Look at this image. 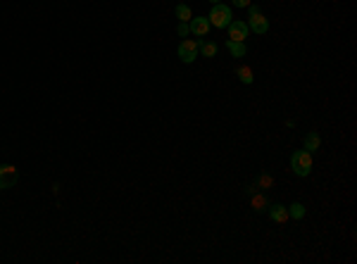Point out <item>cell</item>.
Returning a JSON list of instances; mask_svg holds the SVG:
<instances>
[{
  "label": "cell",
  "mask_w": 357,
  "mask_h": 264,
  "mask_svg": "<svg viewBox=\"0 0 357 264\" xmlns=\"http://www.w3.org/2000/svg\"><path fill=\"white\" fill-rule=\"evenodd\" d=\"M291 169L298 176H307L310 172H312V153H307L305 148H303V150H298V153H293Z\"/></svg>",
  "instance_id": "obj_1"
},
{
  "label": "cell",
  "mask_w": 357,
  "mask_h": 264,
  "mask_svg": "<svg viewBox=\"0 0 357 264\" xmlns=\"http://www.w3.org/2000/svg\"><path fill=\"white\" fill-rule=\"evenodd\" d=\"M210 24L215 26V29H227L229 24H231V7L229 5H222V2H215V7L210 12Z\"/></svg>",
  "instance_id": "obj_2"
},
{
  "label": "cell",
  "mask_w": 357,
  "mask_h": 264,
  "mask_svg": "<svg viewBox=\"0 0 357 264\" xmlns=\"http://www.w3.org/2000/svg\"><path fill=\"white\" fill-rule=\"evenodd\" d=\"M198 50H200V45H198V41H191V38H186V41H181L179 43V57H181V62H186V65H191L195 57H198Z\"/></svg>",
  "instance_id": "obj_3"
},
{
  "label": "cell",
  "mask_w": 357,
  "mask_h": 264,
  "mask_svg": "<svg viewBox=\"0 0 357 264\" xmlns=\"http://www.w3.org/2000/svg\"><path fill=\"white\" fill-rule=\"evenodd\" d=\"M17 176H19L17 167H12V165H2V167H0V190H2V188H12V186H14V183H17Z\"/></svg>",
  "instance_id": "obj_4"
},
{
  "label": "cell",
  "mask_w": 357,
  "mask_h": 264,
  "mask_svg": "<svg viewBox=\"0 0 357 264\" xmlns=\"http://www.w3.org/2000/svg\"><path fill=\"white\" fill-rule=\"evenodd\" d=\"M229 38L231 41H240V43H245V38H248V24L245 22H231L229 24Z\"/></svg>",
  "instance_id": "obj_5"
},
{
  "label": "cell",
  "mask_w": 357,
  "mask_h": 264,
  "mask_svg": "<svg viewBox=\"0 0 357 264\" xmlns=\"http://www.w3.org/2000/svg\"><path fill=\"white\" fill-rule=\"evenodd\" d=\"M248 26L257 33V36H262V33H267V29H269V19H267L262 12H257V14H250Z\"/></svg>",
  "instance_id": "obj_6"
},
{
  "label": "cell",
  "mask_w": 357,
  "mask_h": 264,
  "mask_svg": "<svg viewBox=\"0 0 357 264\" xmlns=\"http://www.w3.org/2000/svg\"><path fill=\"white\" fill-rule=\"evenodd\" d=\"M188 26H191V33H195V36H207L210 33V19L207 17H193L188 22Z\"/></svg>",
  "instance_id": "obj_7"
},
{
  "label": "cell",
  "mask_w": 357,
  "mask_h": 264,
  "mask_svg": "<svg viewBox=\"0 0 357 264\" xmlns=\"http://www.w3.org/2000/svg\"><path fill=\"white\" fill-rule=\"evenodd\" d=\"M269 217L276 221V224H286V219H288V207H283V205H271Z\"/></svg>",
  "instance_id": "obj_8"
},
{
  "label": "cell",
  "mask_w": 357,
  "mask_h": 264,
  "mask_svg": "<svg viewBox=\"0 0 357 264\" xmlns=\"http://www.w3.org/2000/svg\"><path fill=\"white\" fill-rule=\"evenodd\" d=\"M227 48H229V53H231L234 57H243L245 53H248L245 43H240V41H227Z\"/></svg>",
  "instance_id": "obj_9"
},
{
  "label": "cell",
  "mask_w": 357,
  "mask_h": 264,
  "mask_svg": "<svg viewBox=\"0 0 357 264\" xmlns=\"http://www.w3.org/2000/svg\"><path fill=\"white\" fill-rule=\"evenodd\" d=\"M319 143H322V141H319V133L310 131L307 133V138H305V150H307V153H314V150L319 148Z\"/></svg>",
  "instance_id": "obj_10"
},
{
  "label": "cell",
  "mask_w": 357,
  "mask_h": 264,
  "mask_svg": "<svg viewBox=\"0 0 357 264\" xmlns=\"http://www.w3.org/2000/svg\"><path fill=\"white\" fill-rule=\"evenodd\" d=\"M176 17H179V22H191V19H193V17H191V7H188V5H184V2H181V5H176Z\"/></svg>",
  "instance_id": "obj_11"
},
{
  "label": "cell",
  "mask_w": 357,
  "mask_h": 264,
  "mask_svg": "<svg viewBox=\"0 0 357 264\" xmlns=\"http://www.w3.org/2000/svg\"><path fill=\"white\" fill-rule=\"evenodd\" d=\"M288 217H293V219H303V217H305V205H300V202H293L291 207H288Z\"/></svg>",
  "instance_id": "obj_12"
},
{
  "label": "cell",
  "mask_w": 357,
  "mask_h": 264,
  "mask_svg": "<svg viewBox=\"0 0 357 264\" xmlns=\"http://www.w3.org/2000/svg\"><path fill=\"white\" fill-rule=\"evenodd\" d=\"M238 79H240V81H243V84H252V69H250V67H238Z\"/></svg>",
  "instance_id": "obj_13"
},
{
  "label": "cell",
  "mask_w": 357,
  "mask_h": 264,
  "mask_svg": "<svg viewBox=\"0 0 357 264\" xmlns=\"http://www.w3.org/2000/svg\"><path fill=\"white\" fill-rule=\"evenodd\" d=\"M198 45H200V50H203V55H205V57H215V55H217V45H215V43L198 41Z\"/></svg>",
  "instance_id": "obj_14"
},
{
  "label": "cell",
  "mask_w": 357,
  "mask_h": 264,
  "mask_svg": "<svg viewBox=\"0 0 357 264\" xmlns=\"http://www.w3.org/2000/svg\"><path fill=\"white\" fill-rule=\"evenodd\" d=\"M252 207H255V212H264L267 209V200L262 195H252Z\"/></svg>",
  "instance_id": "obj_15"
},
{
  "label": "cell",
  "mask_w": 357,
  "mask_h": 264,
  "mask_svg": "<svg viewBox=\"0 0 357 264\" xmlns=\"http://www.w3.org/2000/svg\"><path fill=\"white\" fill-rule=\"evenodd\" d=\"M176 33H179V36H188V33H191V26H188V22H181V24H179V26H176Z\"/></svg>",
  "instance_id": "obj_16"
},
{
  "label": "cell",
  "mask_w": 357,
  "mask_h": 264,
  "mask_svg": "<svg viewBox=\"0 0 357 264\" xmlns=\"http://www.w3.org/2000/svg\"><path fill=\"white\" fill-rule=\"evenodd\" d=\"M274 181H271V176H260V186L262 188H269Z\"/></svg>",
  "instance_id": "obj_17"
},
{
  "label": "cell",
  "mask_w": 357,
  "mask_h": 264,
  "mask_svg": "<svg viewBox=\"0 0 357 264\" xmlns=\"http://www.w3.org/2000/svg\"><path fill=\"white\" fill-rule=\"evenodd\" d=\"M234 5H236V7H248L250 0H234Z\"/></svg>",
  "instance_id": "obj_18"
},
{
  "label": "cell",
  "mask_w": 357,
  "mask_h": 264,
  "mask_svg": "<svg viewBox=\"0 0 357 264\" xmlns=\"http://www.w3.org/2000/svg\"><path fill=\"white\" fill-rule=\"evenodd\" d=\"M212 2H219V0H212Z\"/></svg>",
  "instance_id": "obj_19"
}]
</instances>
